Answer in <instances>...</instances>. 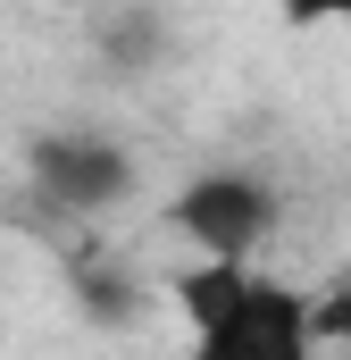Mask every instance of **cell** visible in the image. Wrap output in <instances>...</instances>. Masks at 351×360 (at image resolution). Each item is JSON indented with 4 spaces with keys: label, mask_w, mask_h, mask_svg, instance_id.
<instances>
[{
    "label": "cell",
    "mask_w": 351,
    "mask_h": 360,
    "mask_svg": "<svg viewBox=\"0 0 351 360\" xmlns=\"http://www.w3.org/2000/svg\"><path fill=\"white\" fill-rule=\"evenodd\" d=\"M176 302L209 360H301L318 344V302L260 276L251 260H201L176 285Z\"/></svg>",
    "instance_id": "1"
},
{
    "label": "cell",
    "mask_w": 351,
    "mask_h": 360,
    "mask_svg": "<svg viewBox=\"0 0 351 360\" xmlns=\"http://www.w3.org/2000/svg\"><path fill=\"white\" fill-rule=\"evenodd\" d=\"M168 218L201 260H251L267 243V226H276V193L260 176H243V168H209V176H192L176 193Z\"/></svg>",
    "instance_id": "2"
},
{
    "label": "cell",
    "mask_w": 351,
    "mask_h": 360,
    "mask_svg": "<svg viewBox=\"0 0 351 360\" xmlns=\"http://www.w3.org/2000/svg\"><path fill=\"white\" fill-rule=\"evenodd\" d=\"M25 176H34V193H42L51 210L92 218V210L126 201L134 160H126L109 134H34V151H25Z\"/></svg>",
    "instance_id": "3"
},
{
    "label": "cell",
    "mask_w": 351,
    "mask_h": 360,
    "mask_svg": "<svg viewBox=\"0 0 351 360\" xmlns=\"http://www.w3.org/2000/svg\"><path fill=\"white\" fill-rule=\"evenodd\" d=\"M318 335H343V344H351V269L335 276V293L318 302Z\"/></svg>",
    "instance_id": "4"
},
{
    "label": "cell",
    "mask_w": 351,
    "mask_h": 360,
    "mask_svg": "<svg viewBox=\"0 0 351 360\" xmlns=\"http://www.w3.org/2000/svg\"><path fill=\"white\" fill-rule=\"evenodd\" d=\"M293 25H351V0H276Z\"/></svg>",
    "instance_id": "5"
}]
</instances>
